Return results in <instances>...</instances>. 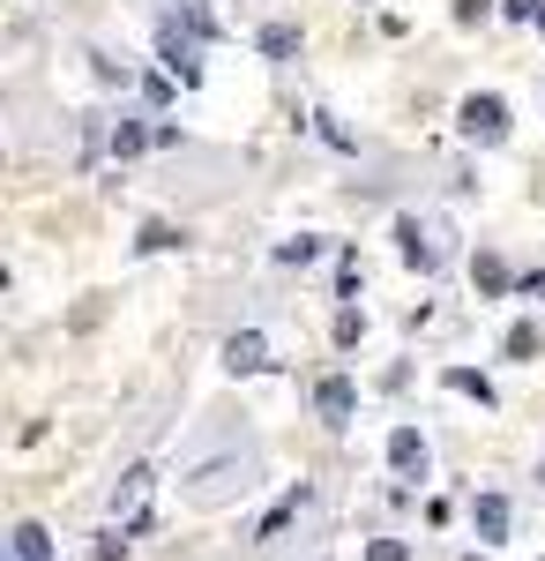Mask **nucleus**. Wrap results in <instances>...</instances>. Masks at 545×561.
<instances>
[{
    "instance_id": "7ed1b4c3",
    "label": "nucleus",
    "mask_w": 545,
    "mask_h": 561,
    "mask_svg": "<svg viewBox=\"0 0 545 561\" xmlns=\"http://www.w3.org/2000/svg\"><path fill=\"white\" fill-rule=\"evenodd\" d=\"M247 486H254V457H224V465H202V472L187 479V502L217 510V502H232V494H247Z\"/></svg>"
},
{
    "instance_id": "5701e85b",
    "label": "nucleus",
    "mask_w": 545,
    "mask_h": 561,
    "mask_svg": "<svg viewBox=\"0 0 545 561\" xmlns=\"http://www.w3.org/2000/svg\"><path fill=\"white\" fill-rule=\"evenodd\" d=\"M142 98H150V105H172V76H165V68H158V76H142Z\"/></svg>"
},
{
    "instance_id": "9d476101",
    "label": "nucleus",
    "mask_w": 545,
    "mask_h": 561,
    "mask_svg": "<svg viewBox=\"0 0 545 561\" xmlns=\"http://www.w3.org/2000/svg\"><path fill=\"white\" fill-rule=\"evenodd\" d=\"M396 255L411 262V270H433V262H441V255H433V240L419 232V217H396Z\"/></svg>"
},
{
    "instance_id": "ddd939ff",
    "label": "nucleus",
    "mask_w": 545,
    "mask_h": 561,
    "mask_svg": "<svg viewBox=\"0 0 545 561\" xmlns=\"http://www.w3.org/2000/svg\"><path fill=\"white\" fill-rule=\"evenodd\" d=\"M471 285H478L486 300H501V293H515V277H508V262H501V255H478V262H471Z\"/></svg>"
},
{
    "instance_id": "393cba45",
    "label": "nucleus",
    "mask_w": 545,
    "mask_h": 561,
    "mask_svg": "<svg viewBox=\"0 0 545 561\" xmlns=\"http://www.w3.org/2000/svg\"><path fill=\"white\" fill-rule=\"evenodd\" d=\"M494 15V0H456V23H486Z\"/></svg>"
},
{
    "instance_id": "6e6552de",
    "label": "nucleus",
    "mask_w": 545,
    "mask_h": 561,
    "mask_svg": "<svg viewBox=\"0 0 545 561\" xmlns=\"http://www.w3.org/2000/svg\"><path fill=\"white\" fill-rule=\"evenodd\" d=\"M389 465L404 479H426V434L419 427H389Z\"/></svg>"
},
{
    "instance_id": "dca6fc26",
    "label": "nucleus",
    "mask_w": 545,
    "mask_h": 561,
    "mask_svg": "<svg viewBox=\"0 0 545 561\" xmlns=\"http://www.w3.org/2000/svg\"><path fill=\"white\" fill-rule=\"evenodd\" d=\"M172 15H179V23H187V31H195L202 45H217V15H210V0H172Z\"/></svg>"
},
{
    "instance_id": "20e7f679",
    "label": "nucleus",
    "mask_w": 545,
    "mask_h": 561,
    "mask_svg": "<svg viewBox=\"0 0 545 561\" xmlns=\"http://www.w3.org/2000/svg\"><path fill=\"white\" fill-rule=\"evenodd\" d=\"M150 494H158V472L150 465H127L120 486H113V524L120 531H150Z\"/></svg>"
},
{
    "instance_id": "9b49d317",
    "label": "nucleus",
    "mask_w": 545,
    "mask_h": 561,
    "mask_svg": "<svg viewBox=\"0 0 545 561\" xmlns=\"http://www.w3.org/2000/svg\"><path fill=\"white\" fill-rule=\"evenodd\" d=\"M8 561H53L45 524H15V531H8Z\"/></svg>"
},
{
    "instance_id": "2eb2a0df",
    "label": "nucleus",
    "mask_w": 545,
    "mask_h": 561,
    "mask_svg": "<svg viewBox=\"0 0 545 561\" xmlns=\"http://www.w3.org/2000/svg\"><path fill=\"white\" fill-rule=\"evenodd\" d=\"M441 382L456 389V397H478V404H501V397H494V382H486L478 367H441Z\"/></svg>"
},
{
    "instance_id": "f257e3e1",
    "label": "nucleus",
    "mask_w": 545,
    "mask_h": 561,
    "mask_svg": "<svg viewBox=\"0 0 545 561\" xmlns=\"http://www.w3.org/2000/svg\"><path fill=\"white\" fill-rule=\"evenodd\" d=\"M158 68H165L179 90L202 83V38H195V31H187L179 15H165V23H158Z\"/></svg>"
},
{
    "instance_id": "39448f33",
    "label": "nucleus",
    "mask_w": 545,
    "mask_h": 561,
    "mask_svg": "<svg viewBox=\"0 0 545 561\" xmlns=\"http://www.w3.org/2000/svg\"><path fill=\"white\" fill-rule=\"evenodd\" d=\"M277 359H269V337L262 330H232L224 337V375H269Z\"/></svg>"
},
{
    "instance_id": "aec40b11",
    "label": "nucleus",
    "mask_w": 545,
    "mask_h": 561,
    "mask_svg": "<svg viewBox=\"0 0 545 561\" xmlns=\"http://www.w3.org/2000/svg\"><path fill=\"white\" fill-rule=\"evenodd\" d=\"M83 60H90V76H97V83H135V76H127V60H113V53H83Z\"/></svg>"
},
{
    "instance_id": "423d86ee",
    "label": "nucleus",
    "mask_w": 545,
    "mask_h": 561,
    "mask_svg": "<svg viewBox=\"0 0 545 561\" xmlns=\"http://www.w3.org/2000/svg\"><path fill=\"white\" fill-rule=\"evenodd\" d=\"M314 412H322L329 427H351V412H359V389H351V375H322V382H314Z\"/></svg>"
},
{
    "instance_id": "f8f14e48",
    "label": "nucleus",
    "mask_w": 545,
    "mask_h": 561,
    "mask_svg": "<svg viewBox=\"0 0 545 561\" xmlns=\"http://www.w3.org/2000/svg\"><path fill=\"white\" fill-rule=\"evenodd\" d=\"M142 150H158V128H142V121H113V158H142Z\"/></svg>"
},
{
    "instance_id": "a878e982",
    "label": "nucleus",
    "mask_w": 545,
    "mask_h": 561,
    "mask_svg": "<svg viewBox=\"0 0 545 561\" xmlns=\"http://www.w3.org/2000/svg\"><path fill=\"white\" fill-rule=\"evenodd\" d=\"M538 8L545 0H501V15H515V23H538Z\"/></svg>"
},
{
    "instance_id": "6ab92c4d",
    "label": "nucleus",
    "mask_w": 545,
    "mask_h": 561,
    "mask_svg": "<svg viewBox=\"0 0 545 561\" xmlns=\"http://www.w3.org/2000/svg\"><path fill=\"white\" fill-rule=\"evenodd\" d=\"M314 255H322V240H314V232H299V240H277V262H285V270H306Z\"/></svg>"
},
{
    "instance_id": "412c9836",
    "label": "nucleus",
    "mask_w": 545,
    "mask_h": 561,
    "mask_svg": "<svg viewBox=\"0 0 545 561\" xmlns=\"http://www.w3.org/2000/svg\"><path fill=\"white\" fill-rule=\"evenodd\" d=\"M359 337H367V314L344 307V314H336V345H359Z\"/></svg>"
},
{
    "instance_id": "1a4fd4ad",
    "label": "nucleus",
    "mask_w": 545,
    "mask_h": 561,
    "mask_svg": "<svg viewBox=\"0 0 545 561\" xmlns=\"http://www.w3.org/2000/svg\"><path fill=\"white\" fill-rule=\"evenodd\" d=\"M306 502H314V494H306V486H292V494H285V502H277L269 517L254 524V547H277V539H285V524H292L299 510H306Z\"/></svg>"
},
{
    "instance_id": "c85d7f7f",
    "label": "nucleus",
    "mask_w": 545,
    "mask_h": 561,
    "mask_svg": "<svg viewBox=\"0 0 545 561\" xmlns=\"http://www.w3.org/2000/svg\"><path fill=\"white\" fill-rule=\"evenodd\" d=\"M538 479H545V465H538Z\"/></svg>"
},
{
    "instance_id": "f3484780",
    "label": "nucleus",
    "mask_w": 545,
    "mask_h": 561,
    "mask_svg": "<svg viewBox=\"0 0 545 561\" xmlns=\"http://www.w3.org/2000/svg\"><path fill=\"white\" fill-rule=\"evenodd\" d=\"M172 248H179V232H172L165 217H150V225L135 232V255H172Z\"/></svg>"
},
{
    "instance_id": "b1692460",
    "label": "nucleus",
    "mask_w": 545,
    "mask_h": 561,
    "mask_svg": "<svg viewBox=\"0 0 545 561\" xmlns=\"http://www.w3.org/2000/svg\"><path fill=\"white\" fill-rule=\"evenodd\" d=\"M367 561H411V547H404V539H374V547H367Z\"/></svg>"
},
{
    "instance_id": "bb28decb",
    "label": "nucleus",
    "mask_w": 545,
    "mask_h": 561,
    "mask_svg": "<svg viewBox=\"0 0 545 561\" xmlns=\"http://www.w3.org/2000/svg\"><path fill=\"white\" fill-rule=\"evenodd\" d=\"M515 293H523V300H538V307H545V270H531V277H515Z\"/></svg>"
},
{
    "instance_id": "4be33fe9",
    "label": "nucleus",
    "mask_w": 545,
    "mask_h": 561,
    "mask_svg": "<svg viewBox=\"0 0 545 561\" xmlns=\"http://www.w3.org/2000/svg\"><path fill=\"white\" fill-rule=\"evenodd\" d=\"M314 128H322V142H329V150H359V135H351V128H336L329 113H314Z\"/></svg>"
},
{
    "instance_id": "a211bd4d",
    "label": "nucleus",
    "mask_w": 545,
    "mask_h": 561,
    "mask_svg": "<svg viewBox=\"0 0 545 561\" xmlns=\"http://www.w3.org/2000/svg\"><path fill=\"white\" fill-rule=\"evenodd\" d=\"M501 352H508V359H523V367H531V359H538V322H515V330L501 337Z\"/></svg>"
},
{
    "instance_id": "f03ea898",
    "label": "nucleus",
    "mask_w": 545,
    "mask_h": 561,
    "mask_svg": "<svg viewBox=\"0 0 545 561\" xmlns=\"http://www.w3.org/2000/svg\"><path fill=\"white\" fill-rule=\"evenodd\" d=\"M456 128H463V142H478V150H501L508 142V98L471 90V98L456 105Z\"/></svg>"
},
{
    "instance_id": "cd10ccee",
    "label": "nucleus",
    "mask_w": 545,
    "mask_h": 561,
    "mask_svg": "<svg viewBox=\"0 0 545 561\" xmlns=\"http://www.w3.org/2000/svg\"><path fill=\"white\" fill-rule=\"evenodd\" d=\"M538 31H545V8H538Z\"/></svg>"
},
{
    "instance_id": "4468645a",
    "label": "nucleus",
    "mask_w": 545,
    "mask_h": 561,
    "mask_svg": "<svg viewBox=\"0 0 545 561\" xmlns=\"http://www.w3.org/2000/svg\"><path fill=\"white\" fill-rule=\"evenodd\" d=\"M254 45H262V60H292V53H299V23H262V38H254Z\"/></svg>"
},
{
    "instance_id": "0eeeda50",
    "label": "nucleus",
    "mask_w": 545,
    "mask_h": 561,
    "mask_svg": "<svg viewBox=\"0 0 545 561\" xmlns=\"http://www.w3.org/2000/svg\"><path fill=\"white\" fill-rule=\"evenodd\" d=\"M471 531H478V547H501L508 539V494H478L471 502Z\"/></svg>"
}]
</instances>
